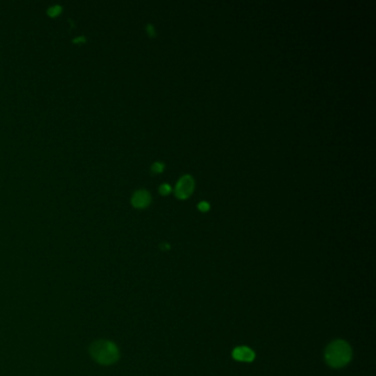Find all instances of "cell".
<instances>
[{"instance_id":"obj_3","label":"cell","mask_w":376,"mask_h":376,"mask_svg":"<svg viewBox=\"0 0 376 376\" xmlns=\"http://www.w3.org/2000/svg\"><path fill=\"white\" fill-rule=\"evenodd\" d=\"M194 190V180L191 176H183L178 181L175 189V194L178 199L185 200L191 196Z\"/></svg>"},{"instance_id":"obj_7","label":"cell","mask_w":376,"mask_h":376,"mask_svg":"<svg viewBox=\"0 0 376 376\" xmlns=\"http://www.w3.org/2000/svg\"><path fill=\"white\" fill-rule=\"evenodd\" d=\"M163 169H164V164L161 163H155L152 164V167H151V170L155 173L163 172Z\"/></svg>"},{"instance_id":"obj_9","label":"cell","mask_w":376,"mask_h":376,"mask_svg":"<svg viewBox=\"0 0 376 376\" xmlns=\"http://www.w3.org/2000/svg\"><path fill=\"white\" fill-rule=\"evenodd\" d=\"M197 209H199L201 212H206L210 210V204L208 203V202L202 201V202H200L199 205H197Z\"/></svg>"},{"instance_id":"obj_8","label":"cell","mask_w":376,"mask_h":376,"mask_svg":"<svg viewBox=\"0 0 376 376\" xmlns=\"http://www.w3.org/2000/svg\"><path fill=\"white\" fill-rule=\"evenodd\" d=\"M159 192L163 194V196H167V194L171 192V187H170V185L167 183L161 184L160 188H159Z\"/></svg>"},{"instance_id":"obj_6","label":"cell","mask_w":376,"mask_h":376,"mask_svg":"<svg viewBox=\"0 0 376 376\" xmlns=\"http://www.w3.org/2000/svg\"><path fill=\"white\" fill-rule=\"evenodd\" d=\"M61 11H62V8L60 6H52L48 9V15L50 16V17H56V16L61 14Z\"/></svg>"},{"instance_id":"obj_1","label":"cell","mask_w":376,"mask_h":376,"mask_svg":"<svg viewBox=\"0 0 376 376\" xmlns=\"http://www.w3.org/2000/svg\"><path fill=\"white\" fill-rule=\"evenodd\" d=\"M326 362L331 367H342L351 361L352 350L347 342L343 340H337L327 345L326 350Z\"/></svg>"},{"instance_id":"obj_5","label":"cell","mask_w":376,"mask_h":376,"mask_svg":"<svg viewBox=\"0 0 376 376\" xmlns=\"http://www.w3.org/2000/svg\"><path fill=\"white\" fill-rule=\"evenodd\" d=\"M151 196L146 190H138L133 193L131 197V204L137 209H145L150 204Z\"/></svg>"},{"instance_id":"obj_2","label":"cell","mask_w":376,"mask_h":376,"mask_svg":"<svg viewBox=\"0 0 376 376\" xmlns=\"http://www.w3.org/2000/svg\"><path fill=\"white\" fill-rule=\"evenodd\" d=\"M92 358L97 363L103 365H109L115 363L119 359V351L115 343L107 340H97L93 342L90 347Z\"/></svg>"},{"instance_id":"obj_10","label":"cell","mask_w":376,"mask_h":376,"mask_svg":"<svg viewBox=\"0 0 376 376\" xmlns=\"http://www.w3.org/2000/svg\"><path fill=\"white\" fill-rule=\"evenodd\" d=\"M146 29H147V32H148V34H149V35H150V36H155V35H156V31H155V28H153V27L151 26V24H148V26H147V28H146Z\"/></svg>"},{"instance_id":"obj_4","label":"cell","mask_w":376,"mask_h":376,"mask_svg":"<svg viewBox=\"0 0 376 376\" xmlns=\"http://www.w3.org/2000/svg\"><path fill=\"white\" fill-rule=\"evenodd\" d=\"M234 360L240 362H252L255 359V352L248 346H237L232 352Z\"/></svg>"},{"instance_id":"obj_11","label":"cell","mask_w":376,"mask_h":376,"mask_svg":"<svg viewBox=\"0 0 376 376\" xmlns=\"http://www.w3.org/2000/svg\"><path fill=\"white\" fill-rule=\"evenodd\" d=\"M73 42L74 43H84L85 42V38L84 36H79V38H76L73 40Z\"/></svg>"},{"instance_id":"obj_12","label":"cell","mask_w":376,"mask_h":376,"mask_svg":"<svg viewBox=\"0 0 376 376\" xmlns=\"http://www.w3.org/2000/svg\"><path fill=\"white\" fill-rule=\"evenodd\" d=\"M169 247H170V246L168 244H163V245H161V248H163V249H169Z\"/></svg>"}]
</instances>
